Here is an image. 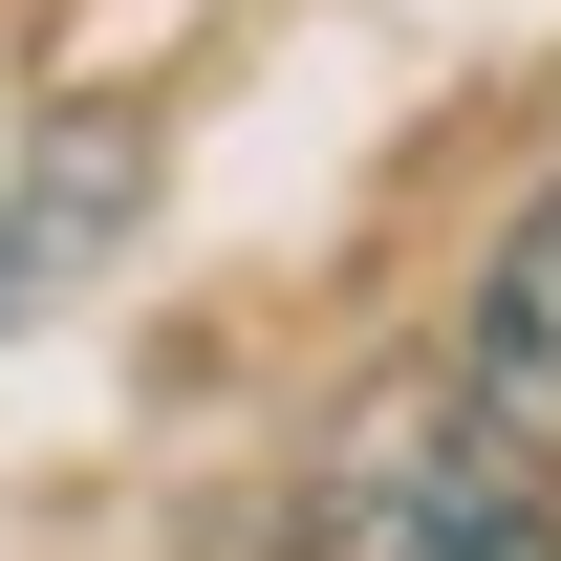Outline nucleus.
<instances>
[{
    "mask_svg": "<svg viewBox=\"0 0 561 561\" xmlns=\"http://www.w3.org/2000/svg\"><path fill=\"white\" fill-rule=\"evenodd\" d=\"M302 561H561V454H518L476 389H367L302 476Z\"/></svg>",
    "mask_w": 561,
    "mask_h": 561,
    "instance_id": "f257e3e1",
    "label": "nucleus"
},
{
    "mask_svg": "<svg viewBox=\"0 0 561 561\" xmlns=\"http://www.w3.org/2000/svg\"><path fill=\"white\" fill-rule=\"evenodd\" d=\"M454 389H476L518 454H561V195L496 238V280H476V346H454Z\"/></svg>",
    "mask_w": 561,
    "mask_h": 561,
    "instance_id": "f03ea898",
    "label": "nucleus"
}]
</instances>
